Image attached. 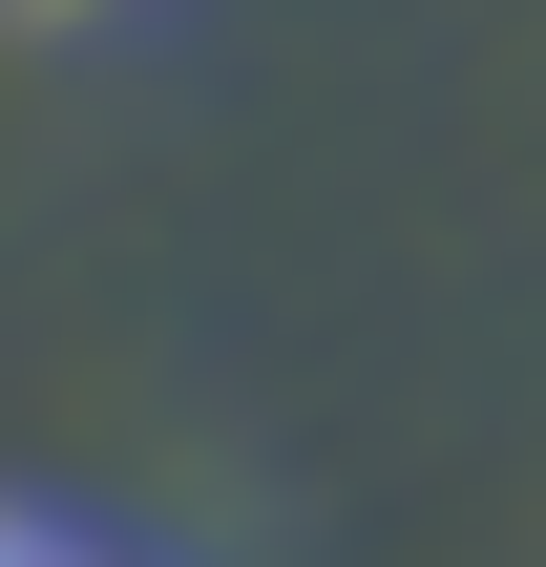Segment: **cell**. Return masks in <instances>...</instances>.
I'll return each mask as SVG.
<instances>
[{"instance_id": "1", "label": "cell", "mask_w": 546, "mask_h": 567, "mask_svg": "<svg viewBox=\"0 0 546 567\" xmlns=\"http://www.w3.org/2000/svg\"><path fill=\"white\" fill-rule=\"evenodd\" d=\"M0 567H168L147 526H105V505H42V484H0Z\"/></svg>"}, {"instance_id": "2", "label": "cell", "mask_w": 546, "mask_h": 567, "mask_svg": "<svg viewBox=\"0 0 546 567\" xmlns=\"http://www.w3.org/2000/svg\"><path fill=\"white\" fill-rule=\"evenodd\" d=\"M0 21H105V0H0Z\"/></svg>"}]
</instances>
